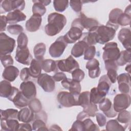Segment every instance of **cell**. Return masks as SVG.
Listing matches in <instances>:
<instances>
[{
  "mask_svg": "<svg viewBox=\"0 0 131 131\" xmlns=\"http://www.w3.org/2000/svg\"><path fill=\"white\" fill-rule=\"evenodd\" d=\"M42 68L46 73H50L51 72H57L58 69L56 61L51 59H47L42 61Z\"/></svg>",
  "mask_w": 131,
  "mask_h": 131,
  "instance_id": "obj_31",
  "label": "cell"
},
{
  "mask_svg": "<svg viewBox=\"0 0 131 131\" xmlns=\"http://www.w3.org/2000/svg\"><path fill=\"white\" fill-rule=\"evenodd\" d=\"M126 127L122 125L117 120H110L106 125V130L108 131H124Z\"/></svg>",
  "mask_w": 131,
  "mask_h": 131,
  "instance_id": "obj_34",
  "label": "cell"
},
{
  "mask_svg": "<svg viewBox=\"0 0 131 131\" xmlns=\"http://www.w3.org/2000/svg\"><path fill=\"white\" fill-rule=\"evenodd\" d=\"M131 51L123 50L120 52V54L118 59L116 60V62L119 66H123L127 63H130Z\"/></svg>",
  "mask_w": 131,
  "mask_h": 131,
  "instance_id": "obj_33",
  "label": "cell"
},
{
  "mask_svg": "<svg viewBox=\"0 0 131 131\" xmlns=\"http://www.w3.org/2000/svg\"><path fill=\"white\" fill-rule=\"evenodd\" d=\"M107 76L109 78L110 80L111 81V83H115L117 80V78L118 76L117 70H109L107 71Z\"/></svg>",
  "mask_w": 131,
  "mask_h": 131,
  "instance_id": "obj_56",
  "label": "cell"
},
{
  "mask_svg": "<svg viewBox=\"0 0 131 131\" xmlns=\"http://www.w3.org/2000/svg\"><path fill=\"white\" fill-rule=\"evenodd\" d=\"M130 28L121 29L118 35V39L121 42L126 50L131 51L130 47Z\"/></svg>",
  "mask_w": 131,
  "mask_h": 131,
  "instance_id": "obj_14",
  "label": "cell"
},
{
  "mask_svg": "<svg viewBox=\"0 0 131 131\" xmlns=\"http://www.w3.org/2000/svg\"><path fill=\"white\" fill-rule=\"evenodd\" d=\"M84 126V130L86 131H98L100 130L99 128L95 124L93 121L89 117L86 118L85 119L82 120Z\"/></svg>",
  "mask_w": 131,
  "mask_h": 131,
  "instance_id": "obj_40",
  "label": "cell"
},
{
  "mask_svg": "<svg viewBox=\"0 0 131 131\" xmlns=\"http://www.w3.org/2000/svg\"><path fill=\"white\" fill-rule=\"evenodd\" d=\"M58 69L62 72L72 73L76 69L79 68V65L78 62L70 55L67 59L56 61Z\"/></svg>",
  "mask_w": 131,
  "mask_h": 131,
  "instance_id": "obj_9",
  "label": "cell"
},
{
  "mask_svg": "<svg viewBox=\"0 0 131 131\" xmlns=\"http://www.w3.org/2000/svg\"><path fill=\"white\" fill-rule=\"evenodd\" d=\"M82 1H70V5L72 10L76 12H80L82 7Z\"/></svg>",
  "mask_w": 131,
  "mask_h": 131,
  "instance_id": "obj_50",
  "label": "cell"
},
{
  "mask_svg": "<svg viewBox=\"0 0 131 131\" xmlns=\"http://www.w3.org/2000/svg\"><path fill=\"white\" fill-rule=\"evenodd\" d=\"M34 3L32 6V12L33 14H38L41 16L46 12V8L45 5L41 3L39 1H32Z\"/></svg>",
  "mask_w": 131,
  "mask_h": 131,
  "instance_id": "obj_36",
  "label": "cell"
},
{
  "mask_svg": "<svg viewBox=\"0 0 131 131\" xmlns=\"http://www.w3.org/2000/svg\"><path fill=\"white\" fill-rule=\"evenodd\" d=\"M118 89L121 93L128 94L130 91V82H121L118 83Z\"/></svg>",
  "mask_w": 131,
  "mask_h": 131,
  "instance_id": "obj_49",
  "label": "cell"
},
{
  "mask_svg": "<svg viewBox=\"0 0 131 131\" xmlns=\"http://www.w3.org/2000/svg\"><path fill=\"white\" fill-rule=\"evenodd\" d=\"M116 30L112 27L108 26H98L96 31L97 43L103 45L112 40L116 35Z\"/></svg>",
  "mask_w": 131,
  "mask_h": 131,
  "instance_id": "obj_2",
  "label": "cell"
},
{
  "mask_svg": "<svg viewBox=\"0 0 131 131\" xmlns=\"http://www.w3.org/2000/svg\"><path fill=\"white\" fill-rule=\"evenodd\" d=\"M29 101V100L24 96L20 91L18 92L12 100L14 105L19 109L28 105Z\"/></svg>",
  "mask_w": 131,
  "mask_h": 131,
  "instance_id": "obj_28",
  "label": "cell"
},
{
  "mask_svg": "<svg viewBox=\"0 0 131 131\" xmlns=\"http://www.w3.org/2000/svg\"><path fill=\"white\" fill-rule=\"evenodd\" d=\"M111 83L107 75H102L99 80L97 89L100 92L106 95L111 88Z\"/></svg>",
  "mask_w": 131,
  "mask_h": 131,
  "instance_id": "obj_26",
  "label": "cell"
},
{
  "mask_svg": "<svg viewBox=\"0 0 131 131\" xmlns=\"http://www.w3.org/2000/svg\"><path fill=\"white\" fill-rule=\"evenodd\" d=\"M68 43L65 41L63 36H60L50 46L49 52L51 57L58 58L63 53Z\"/></svg>",
  "mask_w": 131,
  "mask_h": 131,
  "instance_id": "obj_7",
  "label": "cell"
},
{
  "mask_svg": "<svg viewBox=\"0 0 131 131\" xmlns=\"http://www.w3.org/2000/svg\"><path fill=\"white\" fill-rule=\"evenodd\" d=\"M69 1L67 0H55L53 1L54 8L58 12H62L68 8Z\"/></svg>",
  "mask_w": 131,
  "mask_h": 131,
  "instance_id": "obj_37",
  "label": "cell"
},
{
  "mask_svg": "<svg viewBox=\"0 0 131 131\" xmlns=\"http://www.w3.org/2000/svg\"><path fill=\"white\" fill-rule=\"evenodd\" d=\"M89 46L84 40H80L76 42L73 47L71 50L72 56L78 58L84 54L85 50Z\"/></svg>",
  "mask_w": 131,
  "mask_h": 131,
  "instance_id": "obj_22",
  "label": "cell"
},
{
  "mask_svg": "<svg viewBox=\"0 0 131 131\" xmlns=\"http://www.w3.org/2000/svg\"><path fill=\"white\" fill-rule=\"evenodd\" d=\"M8 23L14 25L26 20V15L21 11L16 10L8 13L6 16Z\"/></svg>",
  "mask_w": 131,
  "mask_h": 131,
  "instance_id": "obj_19",
  "label": "cell"
},
{
  "mask_svg": "<svg viewBox=\"0 0 131 131\" xmlns=\"http://www.w3.org/2000/svg\"><path fill=\"white\" fill-rule=\"evenodd\" d=\"M61 83L62 86L66 89L68 90L70 92L80 94L81 87L79 82L76 81L72 79L66 78L63 80Z\"/></svg>",
  "mask_w": 131,
  "mask_h": 131,
  "instance_id": "obj_17",
  "label": "cell"
},
{
  "mask_svg": "<svg viewBox=\"0 0 131 131\" xmlns=\"http://www.w3.org/2000/svg\"><path fill=\"white\" fill-rule=\"evenodd\" d=\"M52 77L55 81H62L67 78L66 74L63 72H57Z\"/></svg>",
  "mask_w": 131,
  "mask_h": 131,
  "instance_id": "obj_59",
  "label": "cell"
},
{
  "mask_svg": "<svg viewBox=\"0 0 131 131\" xmlns=\"http://www.w3.org/2000/svg\"><path fill=\"white\" fill-rule=\"evenodd\" d=\"M13 86L10 81L6 80H2L0 83V96L1 97L8 98L12 93Z\"/></svg>",
  "mask_w": 131,
  "mask_h": 131,
  "instance_id": "obj_27",
  "label": "cell"
},
{
  "mask_svg": "<svg viewBox=\"0 0 131 131\" xmlns=\"http://www.w3.org/2000/svg\"><path fill=\"white\" fill-rule=\"evenodd\" d=\"M12 1L10 0H4L2 2L1 8L3 9L5 12H10L12 9Z\"/></svg>",
  "mask_w": 131,
  "mask_h": 131,
  "instance_id": "obj_53",
  "label": "cell"
},
{
  "mask_svg": "<svg viewBox=\"0 0 131 131\" xmlns=\"http://www.w3.org/2000/svg\"><path fill=\"white\" fill-rule=\"evenodd\" d=\"M46 51V46L43 42L37 43L33 49V53L36 59L43 61V56Z\"/></svg>",
  "mask_w": 131,
  "mask_h": 131,
  "instance_id": "obj_30",
  "label": "cell"
},
{
  "mask_svg": "<svg viewBox=\"0 0 131 131\" xmlns=\"http://www.w3.org/2000/svg\"><path fill=\"white\" fill-rule=\"evenodd\" d=\"M29 107L35 113L40 112L42 110V105L40 101L37 98H33L29 101Z\"/></svg>",
  "mask_w": 131,
  "mask_h": 131,
  "instance_id": "obj_39",
  "label": "cell"
},
{
  "mask_svg": "<svg viewBox=\"0 0 131 131\" xmlns=\"http://www.w3.org/2000/svg\"><path fill=\"white\" fill-rule=\"evenodd\" d=\"M104 61V64H105V68L106 70H118V65L117 64L116 61H112V60H105Z\"/></svg>",
  "mask_w": 131,
  "mask_h": 131,
  "instance_id": "obj_57",
  "label": "cell"
},
{
  "mask_svg": "<svg viewBox=\"0 0 131 131\" xmlns=\"http://www.w3.org/2000/svg\"><path fill=\"white\" fill-rule=\"evenodd\" d=\"M122 13H123L122 10L119 8H115L112 10L109 14L108 21L106 23V25L111 26L117 30L119 27L117 24V19Z\"/></svg>",
  "mask_w": 131,
  "mask_h": 131,
  "instance_id": "obj_23",
  "label": "cell"
},
{
  "mask_svg": "<svg viewBox=\"0 0 131 131\" xmlns=\"http://www.w3.org/2000/svg\"><path fill=\"white\" fill-rule=\"evenodd\" d=\"M83 111L89 116L94 117L95 116L96 113L98 111L97 106L96 104L91 103L88 105L83 107Z\"/></svg>",
  "mask_w": 131,
  "mask_h": 131,
  "instance_id": "obj_41",
  "label": "cell"
},
{
  "mask_svg": "<svg viewBox=\"0 0 131 131\" xmlns=\"http://www.w3.org/2000/svg\"><path fill=\"white\" fill-rule=\"evenodd\" d=\"M96 54V48L94 46H89L84 53V59L90 60L94 58Z\"/></svg>",
  "mask_w": 131,
  "mask_h": 131,
  "instance_id": "obj_46",
  "label": "cell"
},
{
  "mask_svg": "<svg viewBox=\"0 0 131 131\" xmlns=\"http://www.w3.org/2000/svg\"><path fill=\"white\" fill-rule=\"evenodd\" d=\"M79 94L68 92L66 91L60 92L57 96L58 102L60 105L65 107H70L79 105L78 97Z\"/></svg>",
  "mask_w": 131,
  "mask_h": 131,
  "instance_id": "obj_4",
  "label": "cell"
},
{
  "mask_svg": "<svg viewBox=\"0 0 131 131\" xmlns=\"http://www.w3.org/2000/svg\"><path fill=\"white\" fill-rule=\"evenodd\" d=\"M20 90L24 96L30 100L35 98L36 95V89L35 84L31 81L23 82L20 85Z\"/></svg>",
  "mask_w": 131,
  "mask_h": 131,
  "instance_id": "obj_12",
  "label": "cell"
},
{
  "mask_svg": "<svg viewBox=\"0 0 131 131\" xmlns=\"http://www.w3.org/2000/svg\"><path fill=\"white\" fill-rule=\"evenodd\" d=\"M0 23H1V33L6 30L7 24L8 23L6 16L1 15L0 16Z\"/></svg>",
  "mask_w": 131,
  "mask_h": 131,
  "instance_id": "obj_58",
  "label": "cell"
},
{
  "mask_svg": "<svg viewBox=\"0 0 131 131\" xmlns=\"http://www.w3.org/2000/svg\"><path fill=\"white\" fill-rule=\"evenodd\" d=\"M90 93L89 91H84L79 94L78 97L79 105L84 107L90 103Z\"/></svg>",
  "mask_w": 131,
  "mask_h": 131,
  "instance_id": "obj_38",
  "label": "cell"
},
{
  "mask_svg": "<svg viewBox=\"0 0 131 131\" xmlns=\"http://www.w3.org/2000/svg\"><path fill=\"white\" fill-rule=\"evenodd\" d=\"M99 108L108 118H114L117 116V112L114 110L112 102L107 98L99 103Z\"/></svg>",
  "mask_w": 131,
  "mask_h": 131,
  "instance_id": "obj_16",
  "label": "cell"
},
{
  "mask_svg": "<svg viewBox=\"0 0 131 131\" xmlns=\"http://www.w3.org/2000/svg\"><path fill=\"white\" fill-rule=\"evenodd\" d=\"M70 130H77V131H84V126L82 121L80 120H76L72 124V127Z\"/></svg>",
  "mask_w": 131,
  "mask_h": 131,
  "instance_id": "obj_51",
  "label": "cell"
},
{
  "mask_svg": "<svg viewBox=\"0 0 131 131\" xmlns=\"http://www.w3.org/2000/svg\"><path fill=\"white\" fill-rule=\"evenodd\" d=\"M15 47L14 39L1 32L0 34V54L4 55L11 53Z\"/></svg>",
  "mask_w": 131,
  "mask_h": 131,
  "instance_id": "obj_6",
  "label": "cell"
},
{
  "mask_svg": "<svg viewBox=\"0 0 131 131\" xmlns=\"http://www.w3.org/2000/svg\"><path fill=\"white\" fill-rule=\"evenodd\" d=\"M12 4L13 11L18 10L21 11L25 7V2L24 1H12Z\"/></svg>",
  "mask_w": 131,
  "mask_h": 131,
  "instance_id": "obj_52",
  "label": "cell"
},
{
  "mask_svg": "<svg viewBox=\"0 0 131 131\" xmlns=\"http://www.w3.org/2000/svg\"><path fill=\"white\" fill-rule=\"evenodd\" d=\"M96 120L98 123V124L100 127L104 126L106 122V119L105 116L100 113H98L96 114Z\"/></svg>",
  "mask_w": 131,
  "mask_h": 131,
  "instance_id": "obj_55",
  "label": "cell"
},
{
  "mask_svg": "<svg viewBox=\"0 0 131 131\" xmlns=\"http://www.w3.org/2000/svg\"><path fill=\"white\" fill-rule=\"evenodd\" d=\"M89 70V76L91 78H96L99 76L101 71L99 67V62L96 58L89 60L85 66Z\"/></svg>",
  "mask_w": 131,
  "mask_h": 131,
  "instance_id": "obj_15",
  "label": "cell"
},
{
  "mask_svg": "<svg viewBox=\"0 0 131 131\" xmlns=\"http://www.w3.org/2000/svg\"><path fill=\"white\" fill-rule=\"evenodd\" d=\"M32 130H48L45 122L41 119H36L33 123Z\"/></svg>",
  "mask_w": 131,
  "mask_h": 131,
  "instance_id": "obj_42",
  "label": "cell"
},
{
  "mask_svg": "<svg viewBox=\"0 0 131 131\" xmlns=\"http://www.w3.org/2000/svg\"><path fill=\"white\" fill-rule=\"evenodd\" d=\"M89 117H90L83 111L82 112H81L78 114V115L77 116V119L82 121L83 120L85 119V118H89Z\"/></svg>",
  "mask_w": 131,
  "mask_h": 131,
  "instance_id": "obj_61",
  "label": "cell"
},
{
  "mask_svg": "<svg viewBox=\"0 0 131 131\" xmlns=\"http://www.w3.org/2000/svg\"><path fill=\"white\" fill-rule=\"evenodd\" d=\"M90 93V101L91 103L99 104L105 98L106 95L100 92L97 88H92Z\"/></svg>",
  "mask_w": 131,
  "mask_h": 131,
  "instance_id": "obj_29",
  "label": "cell"
},
{
  "mask_svg": "<svg viewBox=\"0 0 131 131\" xmlns=\"http://www.w3.org/2000/svg\"><path fill=\"white\" fill-rule=\"evenodd\" d=\"M131 19L130 15H128L124 12L122 13L117 19V24L119 26H125L130 25Z\"/></svg>",
  "mask_w": 131,
  "mask_h": 131,
  "instance_id": "obj_43",
  "label": "cell"
},
{
  "mask_svg": "<svg viewBox=\"0 0 131 131\" xmlns=\"http://www.w3.org/2000/svg\"><path fill=\"white\" fill-rule=\"evenodd\" d=\"M17 47L20 48L27 47V45L28 43V39L27 35L25 33H21L19 34L17 39Z\"/></svg>",
  "mask_w": 131,
  "mask_h": 131,
  "instance_id": "obj_45",
  "label": "cell"
},
{
  "mask_svg": "<svg viewBox=\"0 0 131 131\" xmlns=\"http://www.w3.org/2000/svg\"><path fill=\"white\" fill-rule=\"evenodd\" d=\"M15 58L18 62L27 66L30 64L32 60V55L28 47L23 48L17 47Z\"/></svg>",
  "mask_w": 131,
  "mask_h": 131,
  "instance_id": "obj_11",
  "label": "cell"
},
{
  "mask_svg": "<svg viewBox=\"0 0 131 131\" xmlns=\"http://www.w3.org/2000/svg\"><path fill=\"white\" fill-rule=\"evenodd\" d=\"M19 122L17 119H12L8 120L1 119V126L2 130L5 131H15L18 130Z\"/></svg>",
  "mask_w": 131,
  "mask_h": 131,
  "instance_id": "obj_24",
  "label": "cell"
},
{
  "mask_svg": "<svg viewBox=\"0 0 131 131\" xmlns=\"http://www.w3.org/2000/svg\"><path fill=\"white\" fill-rule=\"evenodd\" d=\"M130 113L129 111L124 110L121 112H120L117 118V120L120 123L125 124V126L127 127L128 125L130 122Z\"/></svg>",
  "mask_w": 131,
  "mask_h": 131,
  "instance_id": "obj_35",
  "label": "cell"
},
{
  "mask_svg": "<svg viewBox=\"0 0 131 131\" xmlns=\"http://www.w3.org/2000/svg\"><path fill=\"white\" fill-rule=\"evenodd\" d=\"M19 73V71L18 68L14 66H10L5 68L2 74V76L6 80L12 82L18 76Z\"/></svg>",
  "mask_w": 131,
  "mask_h": 131,
  "instance_id": "obj_20",
  "label": "cell"
},
{
  "mask_svg": "<svg viewBox=\"0 0 131 131\" xmlns=\"http://www.w3.org/2000/svg\"><path fill=\"white\" fill-rule=\"evenodd\" d=\"M130 64H129L128 65L126 66V67H125V71L128 72V74L130 75Z\"/></svg>",
  "mask_w": 131,
  "mask_h": 131,
  "instance_id": "obj_63",
  "label": "cell"
},
{
  "mask_svg": "<svg viewBox=\"0 0 131 131\" xmlns=\"http://www.w3.org/2000/svg\"><path fill=\"white\" fill-rule=\"evenodd\" d=\"M7 29L8 32L12 35L20 34V33H23L24 30L23 27L17 24L9 25L7 27Z\"/></svg>",
  "mask_w": 131,
  "mask_h": 131,
  "instance_id": "obj_44",
  "label": "cell"
},
{
  "mask_svg": "<svg viewBox=\"0 0 131 131\" xmlns=\"http://www.w3.org/2000/svg\"><path fill=\"white\" fill-rule=\"evenodd\" d=\"M20 78L23 81H28L31 77L30 72H29V68H23L20 73Z\"/></svg>",
  "mask_w": 131,
  "mask_h": 131,
  "instance_id": "obj_54",
  "label": "cell"
},
{
  "mask_svg": "<svg viewBox=\"0 0 131 131\" xmlns=\"http://www.w3.org/2000/svg\"><path fill=\"white\" fill-rule=\"evenodd\" d=\"M78 18L81 27L83 29H86L89 31L93 27L99 26V23L96 19L93 18H89L82 13H80Z\"/></svg>",
  "mask_w": 131,
  "mask_h": 131,
  "instance_id": "obj_18",
  "label": "cell"
},
{
  "mask_svg": "<svg viewBox=\"0 0 131 131\" xmlns=\"http://www.w3.org/2000/svg\"><path fill=\"white\" fill-rule=\"evenodd\" d=\"M42 21L41 16L38 14H33L26 23V30L31 32L39 30Z\"/></svg>",
  "mask_w": 131,
  "mask_h": 131,
  "instance_id": "obj_13",
  "label": "cell"
},
{
  "mask_svg": "<svg viewBox=\"0 0 131 131\" xmlns=\"http://www.w3.org/2000/svg\"><path fill=\"white\" fill-rule=\"evenodd\" d=\"M48 23L45 27V32L48 35L53 36L63 29L67 24V18L62 14L53 12L48 15Z\"/></svg>",
  "mask_w": 131,
  "mask_h": 131,
  "instance_id": "obj_1",
  "label": "cell"
},
{
  "mask_svg": "<svg viewBox=\"0 0 131 131\" xmlns=\"http://www.w3.org/2000/svg\"><path fill=\"white\" fill-rule=\"evenodd\" d=\"M34 112L29 107H25L18 112V120L23 123H29L34 119Z\"/></svg>",
  "mask_w": 131,
  "mask_h": 131,
  "instance_id": "obj_21",
  "label": "cell"
},
{
  "mask_svg": "<svg viewBox=\"0 0 131 131\" xmlns=\"http://www.w3.org/2000/svg\"><path fill=\"white\" fill-rule=\"evenodd\" d=\"M84 29L80 25L78 18H75L71 24V29L63 36L67 43H73L79 40L82 35Z\"/></svg>",
  "mask_w": 131,
  "mask_h": 131,
  "instance_id": "obj_3",
  "label": "cell"
},
{
  "mask_svg": "<svg viewBox=\"0 0 131 131\" xmlns=\"http://www.w3.org/2000/svg\"><path fill=\"white\" fill-rule=\"evenodd\" d=\"M32 127L28 123H24L19 124L18 130H32Z\"/></svg>",
  "mask_w": 131,
  "mask_h": 131,
  "instance_id": "obj_60",
  "label": "cell"
},
{
  "mask_svg": "<svg viewBox=\"0 0 131 131\" xmlns=\"http://www.w3.org/2000/svg\"><path fill=\"white\" fill-rule=\"evenodd\" d=\"M1 61L3 67L6 68L7 67L13 66L14 63L13 59L10 54L1 55Z\"/></svg>",
  "mask_w": 131,
  "mask_h": 131,
  "instance_id": "obj_48",
  "label": "cell"
},
{
  "mask_svg": "<svg viewBox=\"0 0 131 131\" xmlns=\"http://www.w3.org/2000/svg\"><path fill=\"white\" fill-rule=\"evenodd\" d=\"M37 83L45 92L50 93L55 90V80L52 76L47 74H41L37 78Z\"/></svg>",
  "mask_w": 131,
  "mask_h": 131,
  "instance_id": "obj_10",
  "label": "cell"
},
{
  "mask_svg": "<svg viewBox=\"0 0 131 131\" xmlns=\"http://www.w3.org/2000/svg\"><path fill=\"white\" fill-rule=\"evenodd\" d=\"M71 73H72V79H73L76 81L80 82L84 78V76H85L84 72L79 68L75 69Z\"/></svg>",
  "mask_w": 131,
  "mask_h": 131,
  "instance_id": "obj_47",
  "label": "cell"
},
{
  "mask_svg": "<svg viewBox=\"0 0 131 131\" xmlns=\"http://www.w3.org/2000/svg\"><path fill=\"white\" fill-rule=\"evenodd\" d=\"M39 2L41 3H42L43 5H45V6H48L51 2V1H47V0H41V1H39Z\"/></svg>",
  "mask_w": 131,
  "mask_h": 131,
  "instance_id": "obj_62",
  "label": "cell"
},
{
  "mask_svg": "<svg viewBox=\"0 0 131 131\" xmlns=\"http://www.w3.org/2000/svg\"><path fill=\"white\" fill-rule=\"evenodd\" d=\"M42 62L36 59H32L31 61L29 68V72L31 77L33 78H38L41 74L42 71Z\"/></svg>",
  "mask_w": 131,
  "mask_h": 131,
  "instance_id": "obj_25",
  "label": "cell"
},
{
  "mask_svg": "<svg viewBox=\"0 0 131 131\" xmlns=\"http://www.w3.org/2000/svg\"><path fill=\"white\" fill-rule=\"evenodd\" d=\"M131 98L128 94H117L114 98L113 107L116 112H120L127 109L130 104Z\"/></svg>",
  "mask_w": 131,
  "mask_h": 131,
  "instance_id": "obj_8",
  "label": "cell"
},
{
  "mask_svg": "<svg viewBox=\"0 0 131 131\" xmlns=\"http://www.w3.org/2000/svg\"><path fill=\"white\" fill-rule=\"evenodd\" d=\"M1 119H18V111L13 108H8L5 110H1Z\"/></svg>",
  "mask_w": 131,
  "mask_h": 131,
  "instance_id": "obj_32",
  "label": "cell"
},
{
  "mask_svg": "<svg viewBox=\"0 0 131 131\" xmlns=\"http://www.w3.org/2000/svg\"><path fill=\"white\" fill-rule=\"evenodd\" d=\"M102 49L104 51L102 54L104 61H116L119 57L120 51L118 47L117 43L115 42L106 43Z\"/></svg>",
  "mask_w": 131,
  "mask_h": 131,
  "instance_id": "obj_5",
  "label": "cell"
}]
</instances>
